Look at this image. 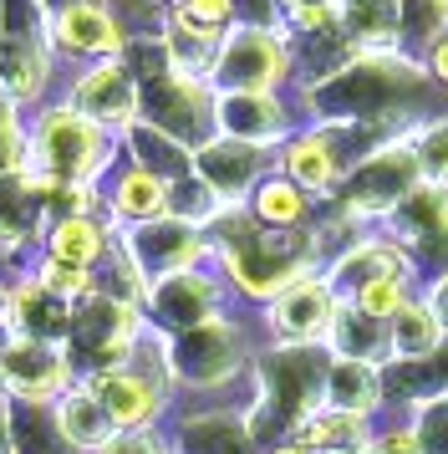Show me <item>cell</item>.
<instances>
[{"label": "cell", "instance_id": "cell-1", "mask_svg": "<svg viewBox=\"0 0 448 454\" xmlns=\"http://www.w3.org/2000/svg\"><path fill=\"white\" fill-rule=\"evenodd\" d=\"M418 184H423V174H418L413 138H407V133H392V138L362 148V153L351 159L346 184H342V194L331 200V209L346 215L357 230H377L398 215V205H403Z\"/></svg>", "mask_w": 448, "mask_h": 454}, {"label": "cell", "instance_id": "cell-2", "mask_svg": "<svg viewBox=\"0 0 448 454\" xmlns=\"http://www.w3.org/2000/svg\"><path fill=\"white\" fill-rule=\"evenodd\" d=\"M112 159V133L77 107H51L31 133V174L51 184H92Z\"/></svg>", "mask_w": 448, "mask_h": 454}, {"label": "cell", "instance_id": "cell-3", "mask_svg": "<svg viewBox=\"0 0 448 454\" xmlns=\"http://www.w3.org/2000/svg\"><path fill=\"white\" fill-rule=\"evenodd\" d=\"M143 337H148L143 307L122 301V296H107V291H92L87 301H77L72 337H66L72 372H77V378H92V372L122 368V363L138 352Z\"/></svg>", "mask_w": 448, "mask_h": 454}, {"label": "cell", "instance_id": "cell-4", "mask_svg": "<svg viewBox=\"0 0 448 454\" xmlns=\"http://www.w3.org/2000/svg\"><path fill=\"white\" fill-rule=\"evenodd\" d=\"M214 92H285L296 82V51L260 26H229L209 72Z\"/></svg>", "mask_w": 448, "mask_h": 454}, {"label": "cell", "instance_id": "cell-5", "mask_svg": "<svg viewBox=\"0 0 448 454\" xmlns=\"http://www.w3.org/2000/svg\"><path fill=\"white\" fill-rule=\"evenodd\" d=\"M362 153L357 133H342V128H316L301 123L281 148H275V168H281L290 184H301L316 205H331L346 184V168Z\"/></svg>", "mask_w": 448, "mask_h": 454}, {"label": "cell", "instance_id": "cell-6", "mask_svg": "<svg viewBox=\"0 0 448 454\" xmlns=\"http://www.w3.org/2000/svg\"><path fill=\"white\" fill-rule=\"evenodd\" d=\"M143 123H153L158 133L179 138L183 148L199 153L220 128H214V82L204 77H183V72H158V77H143Z\"/></svg>", "mask_w": 448, "mask_h": 454}, {"label": "cell", "instance_id": "cell-7", "mask_svg": "<svg viewBox=\"0 0 448 454\" xmlns=\"http://www.w3.org/2000/svg\"><path fill=\"white\" fill-rule=\"evenodd\" d=\"M168 342V363H174V383L183 388H224L250 368V348H244V332L229 317H214L194 332L179 337H163Z\"/></svg>", "mask_w": 448, "mask_h": 454}, {"label": "cell", "instance_id": "cell-8", "mask_svg": "<svg viewBox=\"0 0 448 454\" xmlns=\"http://www.w3.org/2000/svg\"><path fill=\"white\" fill-rule=\"evenodd\" d=\"M336 311H342V296L316 270V276L290 281L275 301H265L260 317L270 327V348H326V337L336 327Z\"/></svg>", "mask_w": 448, "mask_h": 454}, {"label": "cell", "instance_id": "cell-9", "mask_svg": "<svg viewBox=\"0 0 448 454\" xmlns=\"http://www.w3.org/2000/svg\"><path fill=\"white\" fill-rule=\"evenodd\" d=\"M122 250H127V261L138 266V276L148 286H158L168 276H183V270H199L214 246H209V235L204 225L194 220H179V215H163V220H148V225H133L122 235Z\"/></svg>", "mask_w": 448, "mask_h": 454}, {"label": "cell", "instance_id": "cell-10", "mask_svg": "<svg viewBox=\"0 0 448 454\" xmlns=\"http://www.w3.org/2000/svg\"><path fill=\"white\" fill-rule=\"evenodd\" d=\"M66 388H77V372H72L66 348L31 342V337L0 342V393L11 403H57Z\"/></svg>", "mask_w": 448, "mask_h": 454}, {"label": "cell", "instance_id": "cell-11", "mask_svg": "<svg viewBox=\"0 0 448 454\" xmlns=\"http://www.w3.org/2000/svg\"><path fill=\"white\" fill-rule=\"evenodd\" d=\"M382 230L418 261L423 281L448 270V189L444 184H418Z\"/></svg>", "mask_w": 448, "mask_h": 454}, {"label": "cell", "instance_id": "cell-12", "mask_svg": "<svg viewBox=\"0 0 448 454\" xmlns=\"http://www.w3.org/2000/svg\"><path fill=\"white\" fill-rule=\"evenodd\" d=\"M224 301V281L220 276H204V270H183V276H168L158 286H148V301H143V317L158 337H179V332H194L204 322L220 317Z\"/></svg>", "mask_w": 448, "mask_h": 454}, {"label": "cell", "instance_id": "cell-13", "mask_svg": "<svg viewBox=\"0 0 448 454\" xmlns=\"http://www.w3.org/2000/svg\"><path fill=\"white\" fill-rule=\"evenodd\" d=\"M296 107L285 103L281 92H220L214 98V128H220L224 138H240V144H255L265 153H275V148L296 133Z\"/></svg>", "mask_w": 448, "mask_h": 454}, {"label": "cell", "instance_id": "cell-14", "mask_svg": "<svg viewBox=\"0 0 448 454\" xmlns=\"http://www.w3.org/2000/svg\"><path fill=\"white\" fill-rule=\"evenodd\" d=\"M72 107L87 113L107 133H127L143 118V87L122 57L118 62H97L92 72H81V82L72 87Z\"/></svg>", "mask_w": 448, "mask_h": 454}, {"label": "cell", "instance_id": "cell-15", "mask_svg": "<svg viewBox=\"0 0 448 454\" xmlns=\"http://www.w3.org/2000/svg\"><path fill=\"white\" fill-rule=\"evenodd\" d=\"M270 168H275V153H265L255 144H240V138H224V133H214L194 153V174L220 194L224 205H244Z\"/></svg>", "mask_w": 448, "mask_h": 454}, {"label": "cell", "instance_id": "cell-16", "mask_svg": "<svg viewBox=\"0 0 448 454\" xmlns=\"http://www.w3.org/2000/svg\"><path fill=\"white\" fill-rule=\"evenodd\" d=\"M316 409H342V413H362L377 419L387 409V368L367 363V357H346V352L326 348V368H321V398Z\"/></svg>", "mask_w": 448, "mask_h": 454}, {"label": "cell", "instance_id": "cell-17", "mask_svg": "<svg viewBox=\"0 0 448 454\" xmlns=\"http://www.w3.org/2000/svg\"><path fill=\"white\" fill-rule=\"evenodd\" d=\"M57 42L66 46V51H77V57L118 62L133 36L122 31V21L107 5H97V0H66L57 11Z\"/></svg>", "mask_w": 448, "mask_h": 454}, {"label": "cell", "instance_id": "cell-18", "mask_svg": "<svg viewBox=\"0 0 448 454\" xmlns=\"http://www.w3.org/2000/svg\"><path fill=\"white\" fill-rule=\"evenodd\" d=\"M72 317H77V307L61 301V296H51V291L31 276V281H20V286L11 291L5 327H11V337H31V342H57V348H66Z\"/></svg>", "mask_w": 448, "mask_h": 454}, {"label": "cell", "instance_id": "cell-19", "mask_svg": "<svg viewBox=\"0 0 448 454\" xmlns=\"http://www.w3.org/2000/svg\"><path fill=\"white\" fill-rule=\"evenodd\" d=\"M174 450L179 454H265L255 444V434L244 424V413L235 409H204L189 413L174 434Z\"/></svg>", "mask_w": 448, "mask_h": 454}, {"label": "cell", "instance_id": "cell-20", "mask_svg": "<svg viewBox=\"0 0 448 454\" xmlns=\"http://www.w3.org/2000/svg\"><path fill=\"white\" fill-rule=\"evenodd\" d=\"M387 348H392V368H428L438 363L448 348V332L438 322V311L423 301V291L413 296V307L387 327Z\"/></svg>", "mask_w": 448, "mask_h": 454}, {"label": "cell", "instance_id": "cell-21", "mask_svg": "<svg viewBox=\"0 0 448 454\" xmlns=\"http://www.w3.org/2000/svg\"><path fill=\"white\" fill-rule=\"evenodd\" d=\"M0 87L5 98H36L46 87V46L36 26H20L11 16L0 26Z\"/></svg>", "mask_w": 448, "mask_h": 454}, {"label": "cell", "instance_id": "cell-22", "mask_svg": "<svg viewBox=\"0 0 448 454\" xmlns=\"http://www.w3.org/2000/svg\"><path fill=\"white\" fill-rule=\"evenodd\" d=\"M244 209L255 215L260 230H311L316 225V200L301 184H290L281 168H270L260 184H255V194L244 200Z\"/></svg>", "mask_w": 448, "mask_h": 454}, {"label": "cell", "instance_id": "cell-23", "mask_svg": "<svg viewBox=\"0 0 448 454\" xmlns=\"http://www.w3.org/2000/svg\"><path fill=\"white\" fill-rule=\"evenodd\" d=\"M107 209H112V220L122 225H148V220H163V215H174V184L158 179V174H148V168L127 164L112 179V194H107Z\"/></svg>", "mask_w": 448, "mask_h": 454}, {"label": "cell", "instance_id": "cell-24", "mask_svg": "<svg viewBox=\"0 0 448 454\" xmlns=\"http://www.w3.org/2000/svg\"><path fill=\"white\" fill-rule=\"evenodd\" d=\"M112 250H118L112 230L102 225L97 215H66V220H51V230H46V255L66 261V266L97 270Z\"/></svg>", "mask_w": 448, "mask_h": 454}, {"label": "cell", "instance_id": "cell-25", "mask_svg": "<svg viewBox=\"0 0 448 454\" xmlns=\"http://www.w3.org/2000/svg\"><path fill=\"white\" fill-rule=\"evenodd\" d=\"M158 42H163V51H168V67H174V72H183V77H204V82H209V72H214V57H220L224 31L189 21L179 5H174V16H168V26H163Z\"/></svg>", "mask_w": 448, "mask_h": 454}, {"label": "cell", "instance_id": "cell-26", "mask_svg": "<svg viewBox=\"0 0 448 454\" xmlns=\"http://www.w3.org/2000/svg\"><path fill=\"white\" fill-rule=\"evenodd\" d=\"M296 444H305L311 454H331V450H367L377 439V419L362 413H342V409H311L290 434Z\"/></svg>", "mask_w": 448, "mask_h": 454}, {"label": "cell", "instance_id": "cell-27", "mask_svg": "<svg viewBox=\"0 0 448 454\" xmlns=\"http://www.w3.org/2000/svg\"><path fill=\"white\" fill-rule=\"evenodd\" d=\"M51 413H57V429H61V439H66V450L72 454H97L102 444L118 434L112 429V419L102 413V403L81 388V383L61 393L57 403H51Z\"/></svg>", "mask_w": 448, "mask_h": 454}, {"label": "cell", "instance_id": "cell-28", "mask_svg": "<svg viewBox=\"0 0 448 454\" xmlns=\"http://www.w3.org/2000/svg\"><path fill=\"white\" fill-rule=\"evenodd\" d=\"M41 215H46V200H41V179L31 168L20 174H5L0 179V246L16 250L36 235Z\"/></svg>", "mask_w": 448, "mask_h": 454}, {"label": "cell", "instance_id": "cell-29", "mask_svg": "<svg viewBox=\"0 0 448 454\" xmlns=\"http://www.w3.org/2000/svg\"><path fill=\"white\" fill-rule=\"evenodd\" d=\"M127 153H133V164L148 168V174H158V179H168V184H183L189 174H194V148H183L179 138H168V133H158L153 123H133L127 133Z\"/></svg>", "mask_w": 448, "mask_h": 454}, {"label": "cell", "instance_id": "cell-30", "mask_svg": "<svg viewBox=\"0 0 448 454\" xmlns=\"http://www.w3.org/2000/svg\"><path fill=\"white\" fill-rule=\"evenodd\" d=\"M392 31L403 51H428L448 31V0H392Z\"/></svg>", "mask_w": 448, "mask_h": 454}, {"label": "cell", "instance_id": "cell-31", "mask_svg": "<svg viewBox=\"0 0 448 454\" xmlns=\"http://www.w3.org/2000/svg\"><path fill=\"white\" fill-rule=\"evenodd\" d=\"M418 291H423V286H418V281H407V276H382V281H367L362 291H351V296H346V307H357L367 322L392 327V322L413 307V296H418Z\"/></svg>", "mask_w": 448, "mask_h": 454}, {"label": "cell", "instance_id": "cell-32", "mask_svg": "<svg viewBox=\"0 0 448 454\" xmlns=\"http://www.w3.org/2000/svg\"><path fill=\"white\" fill-rule=\"evenodd\" d=\"M11 429H16L20 454H72L57 429L51 403H11Z\"/></svg>", "mask_w": 448, "mask_h": 454}, {"label": "cell", "instance_id": "cell-33", "mask_svg": "<svg viewBox=\"0 0 448 454\" xmlns=\"http://www.w3.org/2000/svg\"><path fill=\"white\" fill-rule=\"evenodd\" d=\"M413 153H418V174L423 184H444L448 189V113H428L407 128Z\"/></svg>", "mask_w": 448, "mask_h": 454}, {"label": "cell", "instance_id": "cell-34", "mask_svg": "<svg viewBox=\"0 0 448 454\" xmlns=\"http://www.w3.org/2000/svg\"><path fill=\"white\" fill-rule=\"evenodd\" d=\"M26 164H31V138L20 133L11 103L0 98V179H5V174H20Z\"/></svg>", "mask_w": 448, "mask_h": 454}, {"label": "cell", "instance_id": "cell-35", "mask_svg": "<svg viewBox=\"0 0 448 454\" xmlns=\"http://www.w3.org/2000/svg\"><path fill=\"white\" fill-rule=\"evenodd\" d=\"M97 454H174V439H163L158 429H127L112 434Z\"/></svg>", "mask_w": 448, "mask_h": 454}, {"label": "cell", "instance_id": "cell-36", "mask_svg": "<svg viewBox=\"0 0 448 454\" xmlns=\"http://www.w3.org/2000/svg\"><path fill=\"white\" fill-rule=\"evenodd\" d=\"M179 11L189 16V21L214 26V31H229V26H240V5H235V0H179Z\"/></svg>", "mask_w": 448, "mask_h": 454}, {"label": "cell", "instance_id": "cell-37", "mask_svg": "<svg viewBox=\"0 0 448 454\" xmlns=\"http://www.w3.org/2000/svg\"><path fill=\"white\" fill-rule=\"evenodd\" d=\"M418 62H423L433 92H444V98H448V31H444L433 46H428V51H418Z\"/></svg>", "mask_w": 448, "mask_h": 454}, {"label": "cell", "instance_id": "cell-38", "mask_svg": "<svg viewBox=\"0 0 448 454\" xmlns=\"http://www.w3.org/2000/svg\"><path fill=\"white\" fill-rule=\"evenodd\" d=\"M423 301L438 311V322H444V332H448V270H438V276L423 281Z\"/></svg>", "mask_w": 448, "mask_h": 454}, {"label": "cell", "instance_id": "cell-39", "mask_svg": "<svg viewBox=\"0 0 448 454\" xmlns=\"http://www.w3.org/2000/svg\"><path fill=\"white\" fill-rule=\"evenodd\" d=\"M0 454H20L16 429H11V398H5V393H0Z\"/></svg>", "mask_w": 448, "mask_h": 454}, {"label": "cell", "instance_id": "cell-40", "mask_svg": "<svg viewBox=\"0 0 448 454\" xmlns=\"http://www.w3.org/2000/svg\"><path fill=\"white\" fill-rule=\"evenodd\" d=\"M265 454H311L305 444H296V439H281V444H270Z\"/></svg>", "mask_w": 448, "mask_h": 454}, {"label": "cell", "instance_id": "cell-41", "mask_svg": "<svg viewBox=\"0 0 448 454\" xmlns=\"http://www.w3.org/2000/svg\"><path fill=\"white\" fill-rule=\"evenodd\" d=\"M5 311H11V291L0 286V322H5Z\"/></svg>", "mask_w": 448, "mask_h": 454}, {"label": "cell", "instance_id": "cell-42", "mask_svg": "<svg viewBox=\"0 0 448 454\" xmlns=\"http://www.w3.org/2000/svg\"><path fill=\"white\" fill-rule=\"evenodd\" d=\"M174 5H179V0H174Z\"/></svg>", "mask_w": 448, "mask_h": 454}, {"label": "cell", "instance_id": "cell-43", "mask_svg": "<svg viewBox=\"0 0 448 454\" xmlns=\"http://www.w3.org/2000/svg\"><path fill=\"white\" fill-rule=\"evenodd\" d=\"M174 454H179V450H174Z\"/></svg>", "mask_w": 448, "mask_h": 454}]
</instances>
